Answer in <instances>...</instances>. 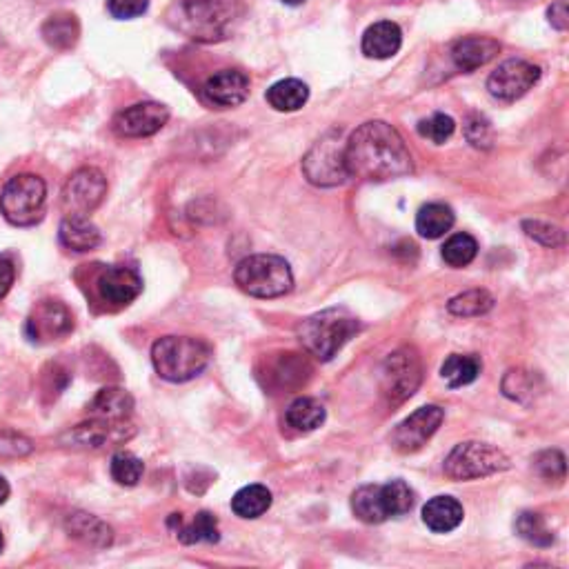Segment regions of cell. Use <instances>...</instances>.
Segmentation results:
<instances>
[{
	"label": "cell",
	"instance_id": "cell-29",
	"mask_svg": "<svg viewBox=\"0 0 569 569\" xmlns=\"http://www.w3.org/2000/svg\"><path fill=\"white\" fill-rule=\"evenodd\" d=\"M352 512L367 525H381L387 521V512L381 496V485H363L352 496Z\"/></svg>",
	"mask_w": 569,
	"mask_h": 569
},
{
	"label": "cell",
	"instance_id": "cell-46",
	"mask_svg": "<svg viewBox=\"0 0 569 569\" xmlns=\"http://www.w3.org/2000/svg\"><path fill=\"white\" fill-rule=\"evenodd\" d=\"M3 545H5V541H3V534H0V552H3Z\"/></svg>",
	"mask_w": 569,
	"mask_h": 569
},
{
	"label": "cell",
	"instance_id": "cell-4",
	"mask_svg": "<svg viewBox=\"0 0 569 569\" xmlns=\"http://www.w3.org/2000/svg\"><path fill=\"white\" fill-rule=\"evenodd\" d=\"M358 332V321L343 307L323 309L314 316L305 318L298 327V338L309 354L318 361H332L341 352L345 343Z\"/></svg>",
	"mask_w": 569,
	"mask_h": 569
},
{
	"label": "cell",
	"instance_id": "cell-23",
	"mask_svg": "<svg viewBox=\"0 0 569 569\" xmlns=\"http://www.w3.org/2000/svg\"><path fill=\"white\" fill-rule=\"evenodd\" d=\"M463 505L452 496H434L423 507V523L436 534H447L463 523Z\"/></svg>",
	"mask_w": 569,
	"mask_h": 569
},
{
	"label": "cell",
	"instance_id": "cell-25",
	"mask_svg": "<svg viewBox=\"0 0 569 569\" xmlns=\"http://www.w3.org/2000/svg\"><path fill=\"white\" fill-rule=\"evenodd\" d=\"M41 34L49 47L65 52V49H72L78 43V38H81V25H78V18L74 14L58 12L43 23Z\"/></svg>",
	"mask_w": 569,
	"mask_h": 569
},
{
	"label": "cell",
	"instance_id": "cell-12",
	"mask_svg": "<svg viewBox=\"0 0 569 569\" xmlns=\"http://www.w3.org/2000/svg\"><path fill=\"white\" fill-rule=\"evenodd\" d=\"M541 81V67L527 61H505L489 76L487 89L496 101L514 103Z\"/></svg>",
	"mask_w": 569,
	"mask_h": 569
},
{
	"label": "cell",
	"instance_id": "cell-21",
	"mask_svg": "<svg viewBox=\"0 0 569 569\" xmlns=\"http://www.w3.org/2000/svg\"><path fill=\"white\" fill-rule=\"evenodd\" d=\"M58 238H61V245L65 249H72L76 254L92 252L103 241L98 227L87 216L78 214H67L61 223V229H58Z\"/></svg>",
	"mask_w": 569,
	"mask_h": 569
},
{
	"label": "cell",
	"instance_id": "cell-3",
	"mask_svg": "<svg viewBox=\"0 0 569 569\" xmlns=\"http://www.w3.org/2000/svg\"><path fill=\"white\" fill-rule=\"evenodd\" d=\"M212 361V349L201 338L165 336L152 347L156 374L169 383H187L201 376Z\"/></svg>",
	"mask_w": 569,
	"mask_h": 569
},
{
	"label": "cell",
	"instance_id": "cell-34",
	"mask_svg": "<svg viewBox=\"0 0 569 569\" xmlns=\"http://www.w3.org/2000/svg\"><path fill=\"white\" fill-rule=\"evenodd\" d=\"M516 532L518 536L534 547H552L554 545V532L547 527L545 518L538 512H523L516 518Z\"/></svg>",
	"mask_w": 569,
	"mask_h": 569
},
{
	"label": "cell",
	"instance_id": "cell-13",
	"mask_svg": "<svg viewBox=\"0 0 569 569\" xmlns=\"http://www.w3.org/2000/svg\"><path fill=\"white\" fill-rule=\"evenodd\" d=\"M169 121V109L161 103H136L114 118V132L121 138H147L161 132Z\"/></svg>",
	"mask_w": 569,
	"mask_h": 569
},
{
	"label": "cell",
	"instance_id": "cell-17",
	"mask_svg": "<svg viewBox=\"0 0 569 569\" xmlns=\"http://www.w3.org/2000/svg\"><path fill=\"white\" fill-rule=\"evenodd\" d=\"M247 96H249V78L241 72V69H221V72L209 76L203 85V98L209 105L218 109L243 105L247 101Z\"/></svg>",
	"mask_w": 569,
	"mask_h": 569
},
{
	"label": "cell",
	"instance_id": "cell-2",
	"mask_svg": "<svg viewBox=\"0 0 569 569\" xmlns=\"http://www.w3.org/2000/svg\"><path fill=\"white\" fill-rule=\"evenodd\" d=\"M245 16L241 0H176L165 21L174 32L196 43H221L236 32Z\"/></svg>",
	"mask_w": 569,
	"mask_h": 569
},
{
	"label": "cell",
	"instance_id": "cell-6",
	"mask_svg": "<svg viewBox=\"0 0 569 569\" xmlns=\"http://www.w3.org/2000/svg\"><path fill=\"white\" fill-rule=\"evenodd\" d=\"M47 185L36 174H18L9 178L0 192V212L14 227H32L45 214Z\"/></svg>",
	"mask_w": 569,
	"mask_h": 569
},
{
	"label": "cell",
	"instance_id": "cell-9",
	"mask_svg": "<svg viewBox=\"0 0 569 569\" xmlns=\"http://www.w3.org/2000/svg\"><path fill=\"white\" fill-rule=\"evenodd\" d=\"M421 356L416 354V349L403 347L398 352L389 354L381 372V389L385 398L392 405H401L412 396L423 378Z\"/></svg>",
	"mask_w": 569,
	"mask_h": 569
},
{
	"label": "cell",
	"instance_id": "cell-1",
	"mask_svg": "<svg viewBox=\"0 0 569 569\" xmlns=\"http://www.w3.org/2000/svg\"><path fill=\"white\" fill-rule=\"evenodd\" d=\"M347 178L365 183H385L414 172L412 154L403 136L383 121L363 123L345 143Z\"/></svg>",
	"mask_w": 569,
	"mask_h": 569
},
{
	"label": "cell",
	"instance_id": "cell-44",
	"mask_svg": "<svg viewBox=\"0 0 569 569\" xmlns=\"http://www.w3.org/2000/svg\"><path fill=\"white\" fill-rule=\"evenodd\" d=\"M9 492H12V489H9V483L5 481V478H3V476H0V505L7 503Z\"/></svg>",
	"mask_w": 569,
	"mask_h": 569
},
{
	"label": "cell",
	"instance_id": "cell-33",
	"mask_svg": "<svg viewBox=\"0 0 569 569\" xmlns=\"http://www.w3.org/2000/svg\"><path fill=\"white\" fill-rule=\"evenodd\" d=\"M492 307H494V296L485 292V289H469V292L458 294L447 303L449 312H452L454 316H461V318L483 316Z\"/></svg>",
	"mask_w": 569,
	"mask_h": 569
},
{
	"label": "cell",
	"instance_id": "cell-27",
	"mask_svg": "<svg viewBox=\"0 0 569 569\" xmlns=\"http://www.w3.org/2000/svg\"><path fill=\"white\" fill-rule=\"evenodd\" d=\"M325 407L316 398H296V401L287 407L285 421L287 425L296 429V432H314V429L321 427L325 423Z\"/></svg>",
	"mask_w": 569,
	"mask_h": 569
},
{
	"label": "cell",
	"instance_id": "cell-28",
	"mask_svg": "<svg viewBox=\"0 0 569 569\" xmlns=\"http://www.w3.org/2000/svg\"><path fill=\"white\" fill-rule=\"evenodd\" d=\"M265 98L276 112H296L307 103L309 87L298 78H285V81H278L269 87Z\"/></svg>",
	"mask_w": 569,
	"mask_h": 569
},
{
	"label": "cell",
	"instance_id": "cell-36",
	"mask_svg": "<svg viewBox=\"0 0 569 569\" xmlns=\"http://www.w3.org/2000/svg\"><path fill=\"white\" fill-rule=\"evenodd\" d=\"M109 472H112V478L118 485L134 487L143 478L145 465L141 458L134 456L132 452H118L114 454L112 463H109Z\"/></svg>",
	"mask_w": 569,
	"mask_h": 569
},
{
	"label": "cell",
	"instance_id": "cell-39",
	"mask_svg": "<svg viewBox=\"0 0 569 569\" xmlns=\"http://www.w3.org/2000/svg\"><path fill=\"white\" fill-rule=\"evenodd\" d=\"M534 467L547 481H565V456L558 449L538 454L534 458Z\"/></svg>",
	"mask_w": 569,
	"mask_h": 569
},
{
	"label": "cell",
	"instance_id": "cell-42",
	"mask_svg": "<svg viewBox=\"0 0 569 569\" xmlns=\"http://www.w3.org/2000/svg\"><path fill=\"white\" fill-rule=\"evenodd\" d=\"M16 281V267L9 258H0V298H5Z\"/></svg>",
	"mask_w": 569,
	"mask_h": 569
},
{
	"label": "cell",
	"instance_id": "cell-15",
	"mask_svg": "<svg viewBox=\"0 0 569 569\" xmlns=\"http://www.w3.org/2000/svg\"><path fill=\"white\" fill-rule=\"evenodd\" d=\"M27 336L36 343L61 341L74 329V318L69 309L58 301H45L27 318Z\"/></svg>",
	"mask_w": 569,
	"mask_h": 569
},
{
	"label": "cell",
	"instance_id": "cell-38",
	"mask_svg": "<svg viewBox=\"0 0 569 569\" xmlns=\"http://www.w3.org/2000/svg\"><path fill=\"white\" fill-rule=\"evenodd\" d=\"M523 232L529 238H534L536 243H541L545 247H563L565 245V232L556 225H549L543 221H525Z\"/></svg>",
	"mask_w": 569,
	"mask_h": 569
},
{
	"label": "cell",
	"instance_id": "cell-37",
	"mask_svg": "<svg viewBox=\"0 0 569 569\" xmlns=\"http://www.w3.org/2000/svg\"><path fill=\"white\" fill-rule=\"evenodd\" d=\"M456 129V123L452 116H445V114H434L425 118V121L418 123V134L427 141H432L434 145H443L445 141H449Z\"/></svg>",
	"mask_w": 569,
	"mask_h": 569
},
{
	"label": "cell",
	"instance_id": "cell-30",
	"mask_svg": "<svg viewBox=\"0 0 569 569\" xmlns=\"http://www.w3.org/2000/svg\"><path fill=\"white\" fill-rule=\"evenodd\" d=\"M481 369H483V363L478 356L452 354L445 358V363L441 367V376L449 387H465L476 381L478 374H481Z\"/></svg>",
	"mask_w": 569,
	"mask_h": 569
},
{
	"label": "cell",
	"instance_id": "cell-14",
	"mask_svg": "<svg viewBox=\"0 0 569 569\" xmlns=\"http://www.w3.org/2000/svg\"><path fill=\"white\" fill-rule=\"evenodd\" d=\"M134 436V427L127 421H103V418H92L89 423L74 427L72 432L63 436V443L69 447H114L123 445Z\"/></svg>",
	"mask_w": 569,
	"mask_h": 569
},
{
	"label": "cell",
	"instance_id": "cell-35",
	"mask_svg": "<svg viewBox=\"0 0 569 569\" xmlns=\"http://www.w3.org/2000/svg\"><path fill=\"white\" fill-rule=\"evenodd\" d=\"M443 261L449 267H467L474 261L478 254V243L474 236L469 234H454L449 241L443 245Z\"/></svg>",
	"mask_w": 569,
	"mask_h": 569
},
{
	"label": "cell",
	"instance_id": "cell-22",
	"mask_svg": "<svg viewBox=\"0 0 569 569\" xmlns=\"http://www.w3.org/2000/svg\"><path fill=\"white\" fill-rule=\"evenodd\" d=\"M89 416L103 421H129L134 412V398L121 387H105L89 403Z\"/></svg>",
	"mask_w": 569,
	"mask_h": 569
},
{
	"label": "cell",
	"instance_id": "cell-11",
	"mask_svg": "<svg viewBox=\"0 0 569 569\" xmlns=\"http://www.w3.org/2000/svg\"><path fill=\"white\" fill-rule=\"evenodd\" d=\"M445 421L443 407L438 405H425L421 409H416L412 416H407L403 423H398L396 429L389 436V443L401 454H412L418 452L429 438H432L438 427Z\"/></svg>",
	"mask_w": 569,
	"mask_h": 569
},
{
	"label": "cell",
	"instance_id": "cell-20",
	"mask_svg": "<svg viewBox=\"0 0 569 569\" xmlns=\"http://www.w3.org/2000/svg\"><path fill=\"white\" fill-rule=\"evenodd\" d=\"M169 527L174 529L178 541L185 545L221 541V529H218L216 516L209 512H198L189 523H185L183 514H172V518H169Z\"/></svg>",
	"mask_w": 569,
	"mask_h": 569
},
{
	"label": "cell",
	"instance_id": "cell-31",
	"mask_svg": "<svg viewBox=\"0 0 569 569\" xmlns=\"http://www.w3.org/2000/svg\"><path fill=\"white\" fill-rule=\"evenodd\" d=\"M272 507V492L265 485H247L232 498V509L238 518H258Z\"/></svg>",
	"mask_w": 569,
	"mask_h": 569
},
{
	"label": "cell",
	"instance_id": "cell-43",
	"mask_svg": "<svg viewBox=\"0 0 569 569\" xmlns=\"http://www.w3.org/2000/svg\"><path fill=\"white\" fill-rule=\"evenodd\" d=\"M547 16H549V23H552L558 32H565L567 29V3L565 0H556V3L549 7V12H547Z\"/></svg>",
	"mask_w": 569,
	"mask_h": 569
},
{
	"label": "cell",
	"instance_id": "cell-45",
	"mask_svg": "<svg viewBox=\"0 0 569 569\" xmlns=\"http://www.w3.org/2000/svg\"><path fill=\"white\" fill-rule=\"evenodd\" d=\"M283 3H285V5H292V7H296V5H303L305 0H283Z\"/></svg>",
	"mask_w": 569,
	"mask_h": 569
},
{
	"label": "cell",
	"instance_id": "cell-7",
	"mask_svg": "<svg viewBox=\"0 0 569 569\" xmlns=\"http://www.w3.org/2000/svg\"><path fill=\"white\" fill-rule=\"evenodd\" d=\"M507 467L509 458L501 449L478 441L456 445L445 458V474L452 478V481H474V478L503 472Z\"/></svg>",
	"mask_w": 569,
	"mask_h": 569
},
{
	"label": "cell",
	"instance_id": "cell-8",
	"mask_svg": "<svg viewBox=\"0 0 569 569\" xmlns=\"http://www.w3.org/2000/svg\"><path fill=\"white\" fill-rule=\"evenodd\" d=\"M341 132H327L303 158V174L316 187H338L347 181Z\"/></svg>",
	"mask_w": 569,
	"mask_h": 569
},
{
	"label": "cell",
	"instance_id": "cell-41",
	"mask_svg": "<svg viewBox=\"0 0 569 569\" xmlns=\"http://www.w3.org/2000/svg\"><path fill=\"white\" fill-rule=\"evenodd\" d=\"M149 7V0H107V12L118 21H134L143 16Z\"/></svg>",
	"mask_w": 569,
	"mask_h": 569
},
{
	"label": "cell",
	"instance_id": "cell-18",
	"mask_svg": "<svg viewBox=\"0 0 569 569\" xmlns=\"http://www.w3.org/2000/svg\"><path fill=\"white\" fill-rule=\"evenodd\" d=\"M498 52H501V45L494 38L467 36L454 43L452 61L461 72L469 74L476 72L478 67H485L489 61H494Z\"/></svg>",
	"mask_w": 569,
	"mask_h": 569
},
{
	"label": "cell",
	"instance_id": "cell-19",
	"mask_svg": "<svg viewBox=\"0 0 569 569\" xmlns=\"http://www.w3.org/2000/svg\"><path fill=\"white\" fill-rule=\"evenodd\" d=\"M403 45V32L401 27L392 21H381L367 27L363 34V54L374 61H387V58L396 56L401 52Z\"/></svg>",
	"mask_w": 569,
	"mask_h": 569
},
{
	"label": "cell",
	"instance_id": "cell-32",
	"mask_svg": "<svg viewBox=\"0 0 569 569\" xmlns=\"http://www.w3.org/2000/svg\"><path fill=\"white\" fill-rule=\"evenodd\" d=\"M381 496H383L387 518L405 516L407 512H412V507L416 503L414 489L409 487L405 481H389L381 485Z\"/></svg>",
	"mask_w": 569,
	"mask_h": 569
},
{
	"label": "cell",
	"instance_id": "cell-5",
	"mask_svg": "<svg viewBox=\"0 0 569 569\" xmlns=\"http://www.w3.org/2000/svg\"><path fill=\"white\" fill-rule=\"evenodd\" d=\"M234 281L249 296L278 298L292 292L294 274L285 258L272 254H256L243 258V261L236 265Z\"/></svg>",
	"mask_w": 569,
	"mask_h": 569
},
{
	"label": "cell",
	"instance_id": "cell-40",
	"mask_svg": "<svg viewBox=\"0 0 569 569\" xmlns=\"http://www.w3.org/2000/svg\"><path fill=\"white\" fill-rule=\"evenodd\" d=\"M465 136L467 141L478 149H489L494 141L492 125H489L487 118L483 116H469V121L465 125Z\"/></svg>",
	"mask_w": 569,
	"mask_h": 569
},
{
	"label": "cell",
	"instance_id": "cell-16",
	"mask_svg": "<svg viewBox=\"0 0 569 569\" xmlns=\"http://www.w3.org/2000/svg\"><path fill=\"white\" fill-rule=\"evenodd\" d=\"M96 287H98V296H101L107 305L125 307L141 296L143 278L134 267L112 265L98 276Z\"/></svg>",
	"mask_w": 569,
	"mask_h": 569
},
{
	"label": "cell",
	"instance_id": "cell-10",
	"mask_svg": "<svg viewBox=\"0 0 569 569\" xmlns=\"http://www.w3.org/2000/svg\"><path fill=\"white\" fill-rule=\"evenodd\" d=\"M107 196V178L96 167H83L67 178L63 187V209L67 214L87 216L101 207Z\"/></svg>",
	"mask_w": 569,
	"mask_h": 569
},
{
	"label": "cell",
	"instance_id": "cell-24",
	"mask_svg": "<svg viewBox=\"0 0 569 569\" xmlns=\"http://www.w3.org/2000/svg\"><path fill=\"white\" fill-rule=\"evenodd\" d=\"M65 527L69 536L78 538V541L89 547H109L114 541L112 527L92 514H83V512L69 514Z\"/></svg>",
	"mask_w": 569,
	"mask_h": 569
},
{
	"label": "cell",
	"instance_id": "cell-26",
	"mask_svg": "<svg viewBox=\"0 0 569 569\" xmlns=\"http://www.w3.org/2000/svg\"><path fill=\"white\" fill-rule=\"evenodd\" d=\"M456 216L454 209L445 203H429L421 207V212L416 216V232L429 241L445 236L449 229L454 227Z\"/></svg>",
	"mask_w": 569,
	"mask_h": 569
}]
</instances>
